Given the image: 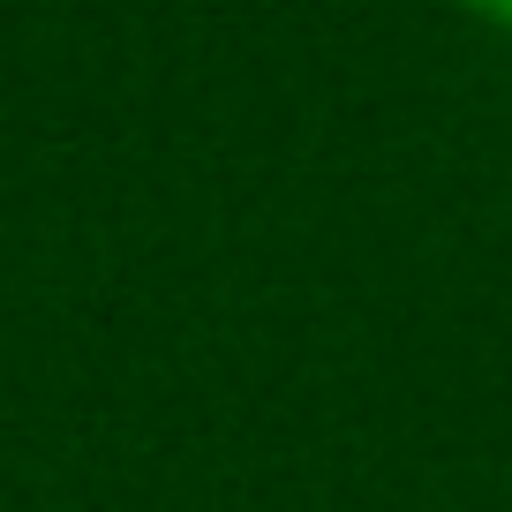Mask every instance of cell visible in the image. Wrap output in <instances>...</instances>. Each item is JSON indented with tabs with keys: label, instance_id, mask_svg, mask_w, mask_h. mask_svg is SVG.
Returning <instances> with one entry per match:
<instances>
[{
	"label": "cell",
	"instance_id": "obj_1",
	"mask_svg": "<svg viewBox=\"0 0 512 512\" xmlns=\"http://www.w3.org/2000/svg\"><path fill=\"white\" fill-rule=\"evenodd\" d=\"M460 8H475V16H490V23H512V0H460Z\"/></svg>",
	"mask_w": 512,
	"mask_h": 512
}]
</instances>
